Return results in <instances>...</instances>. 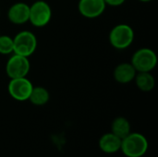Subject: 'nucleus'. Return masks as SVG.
Here are the masks:
<instances>
[{
	"label": "nucleus",
	"mask_w": 158,
	"mask_h": 157,
	"mask_svg": "<svg viewBox=\"0 0 158 157\" xmlns=\"http://www.w3.org/2000/svg\"><path fill=\"white\" fill-rule=\"evenodd\" d=\"M120 150L127 157H142L148 150V141L141 133L131 132L121 140Z\"/></svg>",
	"instance_id": "1"
},
{
	"label": "nucleus",
	"mask_w": 158,
	"mask_h": 157,
	"mask_svg": "<svg viewBox=\"0 0 158 157\" xmlns=\"http://www.w3.org/2000/svg\"><path fill=\"white\" fill-rule=\"evenodd\" d=\"M5 69L6 76L10 80L27 77L31 70V63L29 57L13 54L6 61Z\"/></svg>",
	"instance_id": "6"
},
{
	"label": "nucleus",
	"mask_w": 158,
	"mask_h": 157,
	"mask_svg": "<svg viewBox=\"0 0 158 157\" xmlns=\"http://www.w3.org/2000/svg\"><path fill=\"white\" fill-rule=\"evenodd\" d=\"M135 33L133 29L126 23H119L114 26L109 32V43L112 47L118 50L129 48L134 42Z\"/></svg>",
	"instance_id": "2"
},
{
	"label": "nucleus",
	"mask_w": 158,
	"mask_h": 157,
	"mask_svg": "<svg viewBox=\"0 0 158 157\" xmlns=\"http://www.w3.org/2000/svg\"><path fill=\"white\" fill-rule=\"evenodd\" d=\"M106 6L104 0H80L78 3L80 14L90 19H97L102 16Z\"/></svg>",
	"instance_id": "8"
},
{
	"label": "nucleus",
	"mask_w": 158,
	"mask_h": 157,
	"mask_svg": "<svg viewBox=\"0 0 158 157\" xmlns=\"http://www.w3.org/2000/svg\"><path fill=\"white\" fill-rule=\"evenodd\" d=\"M136 74L137 71L131 62H123L118 64L113 71L115 81L119 84H128L133 81Z\"/></svg>",
	"instance_id": "10"
},
{
	"label": "nucleus",
	"mask_w": 158,
	"mask_h": 157,
	"mask_svg": "<svg viewBox=\"0 0 158 157\" xmlns=\"http://www.w3.org/2000/svg\"><path fill=\"white\" fill-rule=\"evenodd\" d=\"M30 6L24 2H17L11 5L7 10L8 20L15 25H22L29 21Z\"/></svg>",
	"instance_id": "9"
},
{
	"label": "nucleus",
	"mask_w": 158,
	"mask_h": 157,
	"mask_svg": "<svg viewBox=\"0 0 158 157\" xmlns=\"http://www.w3.org/2000/svg\"><path fill=\"white\" fill-rule=\"evenodd\" d=\"M120 147L121 139L112 132L106 133L99 139V148L106 154H115L120 151Z\"/></svg>",
	"instance_id": "11"
},
{
	"label": "nucleus",
	"mask_w": 158,
	"mask_h": 157,
	"mask_svg": "<svg viewBox=\"0 0 158 157\" xmlns=\"http://www.w3.org/2000/svg\"><path fill=\"white\" fill-rule=\"evenodd\" d=\"M111 132L122 140L131 132L130 121L124 117L116 118L111 123Z\"/></svg>",
	"instance_id": "13"
},
{
	"label": "nucleus",
	"mask_w": 158,
	"mask_h": 157,
	"mask_svg": "<svg viewBox=\"0 0 158 157\" xmlns=\"http://www.w3.org/2000/svg\"><path fill=\"white\" fill-rule=\"evenodd\" d=\"M50 100V93L48 90L43 86H33L29 100L36 106H43Z\"/></svg>",
	"instance_id": "14"
},
{
	"label": "nucleus",
	"mask_w": 158,
	"mask_h": 157,
	"mask_svg": "<svg viewBox=\"0 0 158 157\" xmlns=\"http://www.w3.org/2000/svg\"><path fill=\"white\" fill-rule=\"evenodd\" d=\"M104 1L106 5L109 6H119L126 2V0H104Z\"/></svg>",
	"instance_id": "16"
},
{
	"label": "nucleus",
	"mask_w": 158,
	"mask_h": 157,
	"mask_svg": "<svg viewBox=\"0 0 158 157\" xmlns=\"http://www.w3.org/2000/svg\"><path fill=\"white\" fill-rule=\"evenodd\" d=\"M140 2H143V3H149V2H152L153 0H139Z\"/></svg>",
	"instance_id": "17"
},
{
	"label": "nucleus",
	"mask_w": 158,
	"mask_h": 157,
	"mask_svg": "<svg viewBox=\"0 0 158 157\" xmlns=\"http://www.w3.org/2000/svg\"><path fill=\"white\" fill-rule=\"evenodd\" d=\"M14 51V43H13V37L9 35L0 34V55L8 56L13 54Z\"/></svg>",
	"instance_id": "15"
},
{
	"label": "nucleus",
	"mask_w": 158,
	"mask_h": 157,
	"mask_svg": "<svg viewBox=\"0 0 158 157\" xmlns=\"http://www.w3.org/2000/svg\"><path fill=\"white\" fill-rule=\"evenodd\" d=\"M156 53L151 48L143 47L134 52L131 56V65L137 72H152L157 65Z\"/></svg>",
	"instance_id": "4"
},
{
	"label": "nucleus",
	"mask_w": 158,
	"mask_h": 157,
	"mask_svg": "<svg viewBox=\"0 0 158 157\" xmlns=\"http://www.w3.org/2000/svg\"><path fill=\"white\" fill-rule=\"evenodd\" d=\"M13 54L30 57L37 49L38 41L35 34L31 31H21L13 37Z\"/></svg>",
	"instance_id": "3"
},
{
	"label": "nucleus",
	"mask_w": 158,
	"mask_h": 157,
	"mask_svg": "<svg viewBox=\"0 0 158 157\" xmlns=\"http://www.w3.org/2000/svg\"><path fill=\"white\" fill-rule=\"evenodd\" d=\"M52 8L44 0H35L30 6L29 22L35 28L45 27L52 19Z\"/></svg>",
	"instance_id": "5"
},
{
	"label": "nucleus",
	"mask_w": 158,
	"mask_h": 157,
	"mask_svg": "<svg viewBox=\"0 0 158 157\" xmlns=\"http://www.w3.org/2000/svg\"><path fill=\"white\" fill-rule=\"evenodd\" d=\"M32 88V82L27 77L11 79L7 85V92L14 100L24 102L29 100Z\"/></svg>",
	"instance_id": "7"
},
{
	"label": "nucleus",
	"mask_w": 158,
	"mask_h": 157,
	"mask_svg": "<svg viewBox=\"0 0 158 157\" xmlns=\"http://www.w3.org/2000/svg\"><path fill=\"white\" fill-rule=\"evenodd\" d=\"M133 81L137 88L143 93L152 92L156 86V79L151 72H137Z\"/></svg>",
	"instance_id": "12"
}]
</instances>
